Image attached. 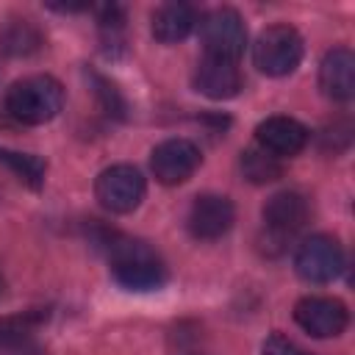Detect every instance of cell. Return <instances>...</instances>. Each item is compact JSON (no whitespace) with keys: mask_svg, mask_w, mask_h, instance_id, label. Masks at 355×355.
<instances>
[{"mask_svg":"<svg viewBox=\"0 0 355 355\" xmlns=\"http://www.w3.org/2000/svg\"><path fill=\"white\" fill-rule=\"evenodd\" d=\"M0 164L6 169L14 172V178L31 189H39L44 183V172H47V164L39 158V155H31V153H17V150H8V147H0Z\"/></svg>","mask_w":355,"mask_h":355,"instance_id":"cell-17","label":"cell"},{"mask_svg":"<svg viewBox=\"0 0 355 355\" xmlns=\"http://www.w3.org/2000/svg\"><path fill=\"white\" fill-rule=\"evenodd\" d=\"M241 172L250 183H272L283 175V166H280V158L269 155L266 150L261 147H250L241 153Z\"/></svg>","mask_w":355,"mask_h":355,"instance_id":"cell-18","label":"cell"},{"mask_svg":"<svg viewBox=\"0 0 355 355\" xmlns=\"http://www.w3.org/2000/svg\"><path fill=\"white\" fill-rule=\"evenodd\" d=\"M8 355H39V349H36L31 341H25V344H19V347L8 349Z\"/></svg>","mask_w":355,"mask_h":355,"instance_id":"cell-20","label":"cell"},{"mask_svg":"<svg viewBox=\"0 0 355 355\" xmlns=\"http://www.w3.org/2000/svg\"><path fill=\"white\" fill-rule=\"evenodd\" d=\"M64 108V86L50 75H28L6 92V111L22 125H44Z\"/></svg>","mask_w":355,"mask_h":355,"instance_id":"cell-2","label":"cell"},{"mask_svg":"<svg viewBox=\"0 0 355 355\" xmlns=\"http://www.w3.org/2000/svg\"><path fill=\"white\" fill-rule=\"evenodd\" d=\"M0 291H3V277H0Z\"/></svg>","mask_w":355,"mask_h":355,"instance_id":"cell-21","label":"cell"},{"mask_svg":"<svg viewBox=\"0 0 355 355\" xmlns=\"http://www.w3.org/2000/svg\"><path fill=\"white\" fill-rule=\"evenodd\" d=\"M305 44L297 28L291 25H269L258 33L252 44V61L255 67L269 78L291 75L302 61Z\"/></svg>","mask_w":355,"mask_h":355,"instance_id":"cell-3","label":"cell"},{"mask_svg":"<svg viewBox=\"0 0 355 355\" xmlns=\"http://www.w3.org/2000/svg\"><path fill=\"white\" fill-rule=\"evenodd\" d=\"M50 311L47 308H31L22 313H11V316H0V352H8L25 341H31V336L47 322Z\"/></svg>","mask_w":355,"mask_h":355,"instance_id":"cell-16","label":"cell"},{"mask_svg":"<svg viewBox=\"0 0 355 355\" xmlns=\"http://www.w3.org/2000/svg\"><path fill=\"white\" fill-rule=\"evenodd\" d=\"M44 44V33L31 19H8L0 28V50L11 58L33 55Z\"/></svg>","mask_w":355,"mask_h":355,"instance_id":"cell-15","label":"cell"},{"mask_svg":"<svg viewBox=\"0 0 355 355\" xmlns=\"http://www.w3.org/2000/svg\"><path fill=\"white\" fill-rule=\"evenodd\" d=\"M236 222V208L222 194H200L189 205L186 227L197 241H216L222 239Z\"/></svg>","mask_w":355,"mask_h":355,"instance_id":"cell-9","label":"cell"},{"mask_svg":"<svg viewBox=\"0 0 355 355\" xmlns=\"http://www.w3.org/2000/svg\"><path fill=\"white\" fill-rule=\"evenodd\" d=\"M294 266H297V275L308 283H330L344 269V250L333 236L316 233L297 247Z\"/></svg>","mask_w":355,"mask_h":355,"instance_id":"cell-6","label":"cell"},{"mask_svg":"<svg viewBox=\"0 0 355 355\" xmlns=\"http://www.w3.org/2000/svg\"><path fill=\"white\" fill-rule=\"evenodd\" d=\"M311 133L294 116H269L255 128V141L275 158H291L305 150Z\"/></svg>","mask_w":355,"mask_h":355,"instance_id":"cell-11","label":"cell"},{"mask_svg":"<svg viewBox=\"0 0 355 355\" xmlns=\"http://www.w3.org/2000/svg\"><path fill=\"white\" fill-rule=\"evenodd\" d=\"M241 69L239 61L219 58V55H202L194 69V89L211 100H230L241 92Z\"/></svg>","mask_w":355,"mask_h":355,"instance_id":"cell-12","label":"cell"},{"mask_svg":"<svg viewBox=\"0 0 355 355\" xmlns=\"http://www.w3.org/2000/svg\"><path fill=\"white\" fill-rule=\"evenodd\" d=\"M294 319L297 324L311 333L313 338H336L347 330L349 324V311L341 300L336 297H319V294H311V297H302L297 305H294Z\"/></svg>","mask_w":355,"mask_h":355,"instance_id":"cell-7","label":"cell"},{"mask_svg":"<svg viewBox=\"0 0 355 355\" xmlns=\"http://www.w3.org/2000/svg\"><path fill=\"white\" fill-rule=\"evenodd\" d=\"M261 216H263L266 233L275 241H286L305 227L311 216V205L300 191H277L266 200Z\"/></svg>","mask_w":355,"mask_h":355,"instance_id":"cell-10","label":"cell"},{"mask_svg":"<svg viewBox=\"0 0 355 355\" xmlns=\"http://www.w3.org/2000/svg\"><path fill=\"white\" fill-rule=\"evenodd\" d=\"M200 36L205 44V55H219L239 61L247 47V28L239 11L233 8H214L200 19Z\"/></svg>","mask_w":355,"mask_h":355,"instance_id":"cell-5","label":"cell"},{"mask_svg":"<svg viewBox=\"0 0 355 355\" xmlns=\"http://www.w3.org/2000/svg\"><path fill=\"white\" fill-rule=\"evenodd\" d=\"M97 244L103 247L119 286L130 291H155L166 283V263L147 241L116 230H103Z\"/></svg>","mask_w":355,"mask_h":355,"instance_id":"cell-1","label":"cell"},{"mask_svg":"<svg viewBox=\"0 0 355 355\" xmlns=\"http://www.w3.org/2000/svg\"><path fill=\"white\" fill-rule=\"evenodd\" d=\"M263 355H311V352H305L302 347H297L291 338H286L280 333H272L263 341Z\"/></svg>","mask_w":355,"mask_h":355,"instance_id":"cell-19","label":"cell"},{"mask_svg":"<svg viewBox=\"0 0 355 355\" xmlns=\"http://www.w3.org/2000/svg\"><path fill=\"white\" fill-rule=\"evenodd\" d=\"M200 161H202V155H200V147L194 141H189V139H166L153 150L150 169H153L158 183L178 186V183H186L197 172Z\"/></svg>","mask_w":355,"mask_h":355,"instance_id":"cell-8","label":"cell"},{"mask_svg":"<svg viewBox=\"0 0 355 355\" xmlns=\"http://www.w3.org/2000/svg\"><path fill=\"white\" fill-rule=\"evenodd\" d=\"M147 183L144 175L130 164H114L103 169L94 180V197L97 202L111 214H130L144 200Z\"/></svg>","mask_w":355,"mask_h":355,"instance_id":"cell-4","label":"cell"},{"mask_svg":"<svg viewBox=\"0 0 355 355\" xmlns=\"http://www.w3.org/2000/svg\"><path fill=\"white\" fill-rule=\"evenodd\" d=\"M319 86L330 100H352L355 94V55L349 47H333L319 64Z\"/></svg>","mask_w":355,"mask_h":355,"instance_id":"cell-13","label":"cell"},{"mask_svg":"<svg viewBox=\"0 0 355 355\" xmlns=\"http://www.w3.org/2000/svg\"><path fill=\"white\" fill-rule=\"evenodd\" d=\"M197 25V8L189 3H164L153 14V36L164 44L183 42Z\"/></svg>","mask_w":355,"mask_h":355,"instance_id":"cell-14","label":"cell"}]
</instances>
